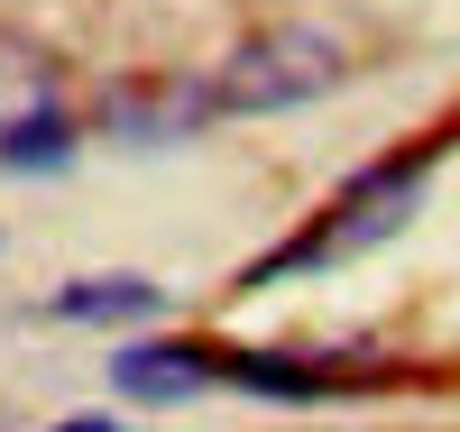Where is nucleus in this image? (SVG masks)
Wrapping results in <instances>:
<instances>
[{"instance_id": "nucleus-7", "label": "nucleus", "mask_w": 460, "mask_h": 432, "mask_svg": "<svg viewBox=\"0 0 460 432\" xmlns=\"http://www.w3.org/2000/svg\"><path fill=\"white\" fill-rule=\"evenodd\" d=\"M166 304V286H147V277H74L56 286V322H147V313Z\"/></svg>"}, {"instance_id": "nucleus-4", "label": "nucleus", "mask_w": 460, "mask_h": 432, "mask_svg": "<svg viewBox=\"0 0 460 432\" xmlns=\"http://www.w3.org/2000/svg\"><path fill=\"white\" fill-rule=\"evenodd\" d=\"M102 368H111L120 405H194L212 386H230V349H212V340H129Z\"/></svg>"}, {"instance_id": "nucleus-6", "label": "nucleus", "mask_w": 460, "mask_h": 432, "mask_svg": "<svg viewBox=\"0 0 460 432\" xmlns=\"http://www.w3.org/2000/svg\"><path fill=\"white\" fill-rule=\"evenodd\" d=\"M47 120H65L56 110V56L37 37H19V28H0V156L28 129H47Z\"/></svg>"}, {"instance_id": "nucleus-3", "label": "nucleus", "mask_w": 460, "mask_h": 432, "mask_svg": "<svg viewBox=\"0 0 460 432\" xmlns=\"http://www.w3.org/2000/svg\"><path fill=\"white\" fill-rule=\"evenodd\" d=\"M102 138H129V147H175V138H194L221 120V101H212V74L203 84H184V74H129V84H111L102 93Z\"/></svg>"}, {"instance_id": "nucleus-5", "label": "nucleus", "mask_w": 460, "mask_h": 432, "mask_svg": "<svg viewBox=\"0 0 460 432\" xmlns=\"http://www.w3.org/2000/svg\"><path fill=\"white\" fill-rule=\"evenodd\" d=\"M377 368H359V349H230V386L249 396H277V405H323V396H350Z\"/></svg>"}, {"instance_id": "nucleus-1", "label": "nucleus", "mask_w": 460, "mask_h": 432, "mask_svg": "<svg viewBox=\"0 0 460 432\" xmlns=\"http://www.w3.org/2000/svg\"><path fill=\"white\" fill-rule=\"evenodd\" d=\"M424 184H433V147L359 166V175L323 203V221L304 230V240H286L277 258H258L240 286H277V277H295V267H350V258H368V249H387L396 230L424 212Z\"/></svg>"}, {"instance_id": "nucleus-2", "label": "nucleus", "mask_w": 460, "mask_h": 432, "mask_svg": "<svg viewBox=\"0 0 460 432\" xmlns=\"http://www.w3.org/2000/svg\"><path fill=\"white\" fill-rule=\"evenodd\" d=\"M341 74H350V47H341L332 28H258L240 37L221 65H212V101H221V120H267V110H304V101H323Z\"/></svg>"}, {"instance_id": "nucleus-8", "label": "nucleus", "mask_w": 460, "mask_h": 432, "mask_svg": "<svg viewBox=\"0 0 460 432\" xmlns=\"http://www.w3.org/2000/svg\"><path fill=\"white\" fill-rule=\"evenodd\" d=\"M56 432H120V414H65Z\"/></svg>"}]
</instances>
